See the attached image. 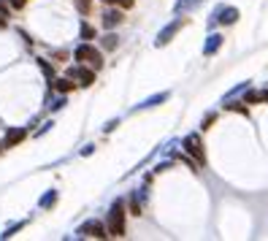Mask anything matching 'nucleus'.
Listing matches in <instances>:
<instances>
[{
    "label": "nucleus",
    "mask_w": 268,
    "mask_h": 241,
    "mask_svg": "<svg viewBox=\"0 0 268 241\" xmlns=\"http://www.w3.org/2000/svg\"><path fill=\"white\" fill-rule=\"evenodd\" d=\"M108 236H125V200L117 198L108 209Z\"/></svg>",
    "instance_id": "f257e3e1"
},
{
    "label": "nucleus",
    "mask_w": 268,
    "mask_h": 241,
    "mask_svg": "<svg viewBox=\"0 0 268 241\" xmlns=\"http://www.w3.org/2000/svg\"><path fill=\"white\" fill-rule=\"evenodd\" d=\"M73 57H76L79 62H87L92 71H98L100 65H103V54H100L95 47H89V41H84V44H79L76 51H73Z\"/></svg>",
    "instance_id": "f03ea898"
},
{
    "label": "nucleus",
    "mask_w": 268,
    "mask_h": 241,
    "mask_svg": "<svg viewBox=\"0 0 268 241\" xmlns=\"http://www.w3.org/2000/svg\"><path fill=\"white\" fill-rule=\"evenodd\" d=\"M76 236H79V239H84V236L106 239V236H108V228L103 225V222H98V220H87V222H82V225H79Z\"/></svg>",
    "instance_id": "7ed1b4c3"
},
{
    "label": "nucleus",
    "mask_w": 268,
    "mask_h": 241,
    "mask_svg": "<svg viewBox=\"0 0 268 241\" xmlns=\"http://www.w3.org/2000/svg\"><path fill=\"white\" fill-rule=\"evenodd\" d=\"M181 146H184L187 154H192V157H195V163H206V154H203V144H201V136H198V133L184 136Z\"/></svg>",
    "instance_id": "20e7f679"
},
{
    "label": "nucleus",
    "mask_w": 268,
    "mask_h": 241,
    "mask_svg": "<svg viewBox=\"0 0 268 241\" xmlns=\"http://www.w3.org/2000/svg\"><path fill=\"white\" fill-rule=\"evenodd\" d=\"M181 25H184V22H181V16H176L174 22H168V25H165L163 30L157 33V38H155V47H165V44H168L171 38H174L176 33L181 30Z\"/></svg>",
    "instance_id": "39448f33"
},
{
    "label": "nucleus",
    "mask_w": 268,
    "mask_h": 241,
    "mask_svg": "<svg viewBox=\"0 0 268 241\" xmlns=\"http://www.w3.org/2000/svg\"><path fill=\"white\" fill-rule=\"evenodd\" d=\"M214 22H222V25H233V22H238V8L236 5H220V8L214 11Z\"/></svg>",
    "instance_id": "423d86ee"
},
{
    "label": "nucleus",
    "mask_w": 268,
    "mask_h": 241,
    "mask_svg": "<svg viewBox=\"0 0 268 241\" xmlns=\"http://www.w3.org/2000/svg\"><path fill=\"white\" fill-rule=\"evenodd\" d=\"M68 76L79 79V84H82V87H89V84L95 82V71H92V68H82V65L71 68V71H68Z\"/></svg>",
    "instance_id": "0eeeda50"
},
{
    "label": "nucleus",
    "mask_w": 268,
    "mask_h": 241,
    "mask_svg": "<svg viewBox=\"0 0 268 241\" xmlns=\"http://www.w3.org/2000/svg\"><path fill=\"white\" fill-rule=\"evenodd\" d=\"M222 41H225V36H220V33H212V36L206 38V44H203V57L217 54V49L222 47Z\"/></svg>",
    "instance_id": "6e6552de"
},
{
    "label": "nucleus",
    "mask_w": 268,
    "mask_h": 241,
    "mask_svg": "<svg viewBox=\"0 0 268 241\" xmlns=\"http://www.w3.org/2000/svg\"><path fill=\"white\" fill-rule=\"evenodd\" d=\"M25 136H27V130H25V128H11L8 133H5L3 146H16L19 141H25Z\"/></svg>",
    "instance_id": "1a4fd4ad"
},
{
    "label": "nucleus",
    "mask_w": 268,
    "mask_h": 241,
    "mask_svg": "<svg viewBox=\"0 0 268 241\" xmlns=\"http://www.w3.org/2000/svg\"><path fill=\"white\" fill-rule=\"evenodd\" d=\"M201 3H203V0H176V5H174V14H176V16H181V14H190V11H195Z\"/></svg>",
    "instance_id": "9d476101"
},
{
    "label": "nucleus",
    "mask_w": 268,
    "mask_h": 241,
    "mask_svg": "<svg viewBox=\"0 0 268 241\" xmlns=\"http://www.w3.org/2000/svg\"><path fill=\"white\" fill-rule=\"evenodd\" d=\"M168 93H160V95H152V97H146V100L144 103H138V106H135L133 108V111H144V108H155V106H160V103H165V100H168Z\"/></svg>",
    "instance_id": "9b49d317"
},
{
    "label": "nucleus",
    "mask_w": 268,
    "mask_h": 241,
    "mask_svg": "<svg viewBox=\"0 0 268 241\" xmlns=\"http://www.w3.org/2000/svg\"><path fill=\"white\" fill-rule=\"evenodd\" d=\"M119 22H122V11L111 8V11H106V14H103V27H108V30H111V27H117Z\"/></svg>",
    "instance_id": "f8f14e48"
},
{
    "label": "nucleus",
    "mask_w": 268,
    "mask_h": 241,
    "mask_svg": "<svg viewBox=\"0 0 268 241\" xmlns=\"http://www.w3.org/2000/svg\"><path fill=\"white\" fill-rule=\"evenodd\" d=\"M57 203V190H46L41 195V200H38V206L41 209H52V206Z\"/></svg>",
    "instance_id": "ddd939ff"
},
{
    "label": "nucleus",
    "mask_w": 268,
    "mask_h": 241,
    "mask_svg": "<svg viewBox=\"0 0 268 241\" xmlns=\"http://www.w3.org/2000/svg\"><path fill=\"white\" fill-rule=\"evenodd\" d=\"M54 87H57V93H60V95H65V93H71V90H73V82H71V79H54Z\"/></svg>",
    "instance_id": "4468645a"
},
{
    "label": "nucleus",
    "mask_w": 268,
    "mask_h": 241,
    "mask_svg": "<svg viewBox=\"0 0 268 241\" xmlns=\"http://www.w3.org/2000/svg\"><path fill=\"white\" fill-rule=\"evenodd\" d=\"M247 90H249V82H241V84H238V87H233V90H230V93H227L225 97H222V103H227V100H230V97H236V95H241V93H247Z\"/></svg>",
    "instance_id": "2eb2a0df"
},
{
    "label": "nucleus",
    "mask_w": 268,
    "mask_h": 241,
    "mask_svg": "<svg viewBox=\"0 0 268 241\" xmlns=\"http://www.w3.org/2000/svg\"><path fill=\"white\" fill-rule=\"evenodd\" d=\"M22 228H25V220H22V222H14L11 228H5V233H0V239H11L14 233H19Z\"/></svg>",
    "instance_id": "dca6fc26"
},
{
    "label": "nucleus",
    "mask_w": 268,
    "mask_h": 241,
    "mask_svg": "<svg viewBox=\"0 0 268 241\" xmlns=\"http://www.w3.org/2000/svg\"><path fill=\"white\" fill-rule=\"evenodd\" d=\"M79 33H82V38H84V41H92V38H95V30L87 25V22H82V30H79Z\"/></svg>",
    "instance_id": "f3484780"
},
{
    "label": "nucleus",
    "mask_w": 268,
    "mask_h": 241,
    "mask_svg": "<svg viewBox=\"0 0 268 241\" xmlns=\"http://www.w3.org/2000/svg\"><path fill=\"white\" fill-rule=\"evenodd\" d=\"M103 49H117V36H114V33L103 36Z\"/></svg>",
    "instance_id": "a211bd4d"
},
{
    "label": "nucleus",
    "mask_w": 268,
    "mask_h": 241,
    "mask_svg": "<svg viewBox=\"0 0 268 241\" xmlns=\"http://www.w3.org/2000/svg\"><path fill=\"white\" fill-rule=\"evenodd\" d=\"M38 65H41V71L46 73V79H49V82H54V71L49 68V62H46V60H38Z\"/></svg>",
    "instance_id": "6ab92c4d"
},
{
    "label": "nucleus",
    "mask_w": 268,
    "mask_h": 241,
    "mask_svg": "<svg viewBox=\"0 0 268 241\" xmlns=\"http://www.w3.org/2000/svg\"><path fill=\"white\" fill-rule=\"evenodd\" d=\"M65 103H68V100H65V95H62V97H57V100L52 103V111H60V108L65 106Z\"/></svg>",
    "instance_id": "aec40b11"
},
{
    "label": "nucleus",
    "mask_w": 268,
    "mask_h": 241,
    "mask_svg": "<svg viewBox=\"0 0 268 241\" xmlns=\"http://www.w3.org/2000/svg\"><path fill=\"white\" fill-rule=\"evenodd\" d=\"M117 125H119V119H111V122H108V125H106V128H103V130H106V133H111V130H114V128H117Z\"/></svg>",
    "instance_id": "412c9836"
},
{
    "label": "nucleus",
    "mask_w": 268,
    "mask_h": 241,
    "mask_svg": "<svg viewBox=\"0 0 268 241\" xmlns=\"http://www.w3.org/2000/svg\"><path fill=\"white\" fill-rule=\"evenodd\" d=\"M92 152H95V146H92V144H87V146L82 149V154H84V157H87V154H92Z\"/></svg>",
    "instance_id": "4be33fe9"
},
{
    "label": "nucleus",
    "mask_w": 268,
    "mask_h": 241,
    "mask_svg": "<svg viewBox=\"0 0 268 241\" xmlns=\"http://www.w3.org/2000/svg\"><path fill=\"white\" fill-rule=\"evenodd\" d=\"M52 125H54V122H46V125H44V128H41V130H38V133H36V136H44V133H46V130H49V128H52Z\"/></svg>",
    "instance_id": "5701e85b"
},
{
    "label": "nucleus",
    "mask_w": 268,
    "mask_h": 241,
    "mask_svg": "<svg viewBox=\"0 0 268 241\" xmlns=\"http://www.w3.org/2000/svg\"><path fill=\"white\" fill-rule=\"evenodd\" d=\"M119 3H122L125 8H130V5H133V0H119Z\"/></svg>",
    "instance_id": "b1692460"
},
{
    "label": "nucleus",
    "mask_w": 268,
    "mask_h": 241,
    "mask_svg": "<svg viewBox=\"0 0 268 241\" xmlns=\"http://www.w3.org/2000/svg\"><path fill=\"white\" fill-rule=\"evenodd\" d=\"M11 3H14L16 8H19V5H25V0H11Z\"/></svg>",
    "instance_id": "393cba45"
},
{
    "label": "nucleus",
    "mask_w": 268,
    "mask_h": 241,
    "mask_svg": "<svg viewBox=\"0 0 268 241\" xmlns=\"http://www.w3.org/2000/svg\"><path fill=\"white\" fill-rule=\"evenodd\" d=\"M103 3H117V0H103Z\"/></svg>",
    "instance_id": "a878e982"
}]
</instances>
